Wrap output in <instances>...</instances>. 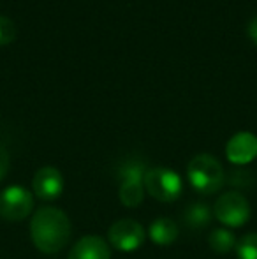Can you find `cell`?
<instances>
[{"instance_id":"obj_10","label":"cell","mask_w":257,"mask_h":259,"mask_svg":"<svg viewBox=\"0 0 257 259\" xmlns=\"http://www.w3.org/2000/svg\"><path fill=\"white\" fill-rule=\"evenodd\" d=\"M110 245L100 236H83L74 243L67 259H110Z\"/></svg>"},{"instance_id":"obj_15","label":"cell","mask_w":257,"mask_h":259,"mask_svg":"<svg viewBox=\"0 0 257 259\" xmlns=\"http://www.w3.org/2000/svg\"><path fill=\"white\" fill-rule=\"evenodd\" d=\"M16 32L14 21L0 14V45H11L16 39Z\"/></svg>"},{"instance_id":"obj_3","label":"cell","mask_w":257,"mask_h":259,"mask_svg":"<svg viewBox=\"0 0 257 259\" xmlns=\"http://www.w3.org/2000/svg\"><path fill=\"white\" fill-rule=\"evenodd\" d=\"M144 189L161 203H173L182 194V178L168 167H151L144 173Z\"/></svg>"},{"instance_id":"obj_2","label":"cell","mask_w":257,"mask_h":259,"mask_svg":"<svg viewBox=\"0 0 257 259\" xmlns=\"http://www.w3.org/2000/svg\"><path fill=\"white\" fill-rule=\"evenodd\" d=\"M187 178L190 185L201 194H215L226 182V173L219 160L213 155L199 154L187 166Z\"/></svg>"},{"instance_id":"obj_8","label":"cell","mask_w":257,"mask_h":259,"mask_svg":"<svg viewBox=\"0 0 257 259\" xmlns=\"http://www.w3.org/2000/svg\"><path fill=\"white\" fill-rule=\"evenodd\" d=\"M32 189H34L35 196L42 201H55L64 191V178L57 167H41L34 175Z\"/></svg>"},{"instance_id":"obj_6","label":"cell","mask_w":257,"mask_h":259,"mask_svg":"<svg viewBox=\"0 0 257 259\" xmlns=\"http://www.w3.org/2000/svg\"><path fill=\"white\" fill-rule=\"evenodd\" d=\"M34 208V198L23 185H9L0 192V217L6 221H23Z\"/></svg>"},{"instance_id":"obj_12","label":"cell","mask_w":257,"mask_h":259,"mask_svg":"<svg viewBox=\"0 0 257 259\" xmlns=\"http://www.w3.org/2000/svg\"><path fill=\"white\" fill-rule=\"evenodd\" d=\"M208 243L217 254H226L229 250L236 249V238L226 228H215L208 236Z\"/></svg>"},{"instance_id":"obj_11","label":"cell","mask_w":257,"mask_h":259,"mask_svg":"<svg viewBox=\"0 0 257 259\" xmlns=\"http://www.w3.org/2000/svg\"><path fill=\"white\" fill-rule=\"evenodd\" d=\"M150 238L157 245H171L178 238V226H176L175 221H171L168 217L157 219L150 226Z\"/></svg>"},{"instance_id":"obj_7","label":"cell","mask_w":257,"mask_h":259,"mask_svg":"<svg viewBox=\"0 0 257 259\" xmlns=\"http://www.w3.org/2000/svg\"><path fill=\"white\" fill-rule=\"evenodd\" d=\"M110 243L115 249L122 250V252H132V250L139 249L144 242V231L143 226L139 222L132 221V219H122L117 221L110 228Z\"/></svg>"},{"instance_id":"obj_17","label":"cell","mask_w":257,"mask_h":259,"mask_svg":"<svg viewBox=\"0 0 257 259\" xmlns=\"http://www.w3.org/2000/svg\"><path fill=\"white\" fill-rule=\"evenodd\" d=\"M247 32H248V37L252 39V41L257 45V16L252 18L250 21H248V28H247Z\"/></svg>"},{"instance_id":"obj_13","label":"cell","mask_w":257,"mask_h":259,"mask_svg":"<svg viewBox=\"0 0 257 259\" xmlns=\"http://www.w3.org/2000/svg\"><path fill=\"white\" fill-rule=\"evenodd\" d=\"M210 219H212V213H210L208 206L202 205V203H194V205H189L183 213V221L194 229H201L204 226H208Z\"/></svg>"},{"instance_id":"obj_16","label":"cell","mask_w":257,"mask_h":259,"mask_svg":"<svg viewBox=\"0 0 257 259\" xmlns=\"http://www.w3.org/2000/svg\"><path fill=\"white\" fill-rule=\"evenodd\" d=\"M9 171V154H7L6 148L0 145V180H4Z\"/></svg>"},{"instance_id":"obj_9","label":"cell","mask_w":257,"mask_h":259,"mask_svg":"<svg viewBox=\"0 0 257 259\" xmlns=\"http://www.w3.org/2000/svg\"><path fill=\"white\" fill-rule=\"evenodd\" d=\"M226 155L233 164H248L257 159V136L247 131L236 133L226 145Z\"/></svg>"},{"instance_id":"obj_14","label":"cell","mask_w":257,"mask_h":259,"mask_svg":"<svg viewBox=\"0 0 257 259\" xmlns=\"http://www.w3.org/2000/svg\"><path fill=\"white\" fill-rule=\"evenodd\" d=\"M238 259H257V233H248L236 242Z\"/></svg>"},{"instance_id":"obj_5","label":"cell","mask_w":257,"mask_h":259,"mask_svg":"<svg viewBox=\"0 0 257 259\" xmlns=\"http://www.w3.org/2000/svg\"><path fill=\"white\" fill-rule=\"evenodd\" d=\"M144 173L146 166L137 160H129L120 171L122 185H120V201L124 206L136 208L143 203L144 198Z\"/></svg>"},{"instance_id":"obj_4","label":"cell","mask_w":257,"mask_h":259,"mask_svg":"<svg viewBox=\"0 0 257 259\" xmlns=\"http://www.w3.org/2000/svg\"><path fill=\"white\" fill-rule=\"evenodd\" d=\"M213 215L227 228H241L250 219V205L240 192H226L213 205Z\"/></svg>"},{"instance_id":"obj_1","label":"cell","mask_w":257,"mask_h":259,"mask_svg":"<svg viewBox=\"0 0 257 259\" xmlns=\"http://www.w3.org/2000/svg\"><path fill=\"white\" fill-rule=\"evenodd\" d=\"M30 236L41 252L57 254L69 243L71 221L60 208L42 206L30 221Z\"/></svg>"}]
</instances>
